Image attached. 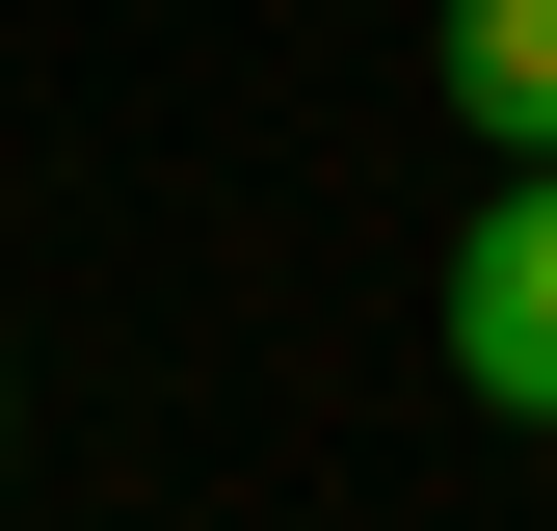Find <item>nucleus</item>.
Masks as SVG:
<instances>
[{"mask_svg":"<svg viewBox=\"0 0 557 531\" xmlns=\"http://www.w3.org/2000/svg\"><path fill=\"white\" fill-rule=\"evenodd\" d=\"M451 398L478 425H557V160H505L478 239H451Z\"/></svg>","mask_w":557,"mask_h":531,"instance_id":"1","label":"nucleus"},{"mask_svg":"<svg viewBox=\"0 0 557 531\" xmlns=\"http://www.w3.org/2000/svg\"><path fill=\"white\" fill-rule=\"evenodd\" d=\"M425 81H451L478 160H557V0H451V27H425Z\"/></svg>","mask_w":557,"mask_h":531,"instance_id":"2","label":"nucleus"},{"mask_svg":"<svg viewBox=\"0 0 557 531\" xmlns=\"http://www.w3.org/2000/svg\"><path fill=\"white\" fill-rule=\"evenodd\" d=\"M0 452H27V398H0Z\"/></svg>","mask_w":557,"mask_h":531,"instance_id":"3","label":"nucleus"}]
</instances>
